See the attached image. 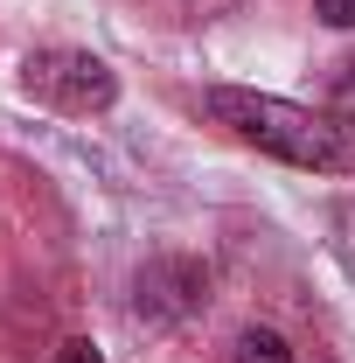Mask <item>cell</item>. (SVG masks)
Here are the masks:
<instances>
[{"label":"cell","mask_w":355,"mask_h":363,"mask_svg":"<svg viewBox=\"0 0 355 363\" xmlns=\"http://www.w3.org/2000/svg\"><path fill=\"white\" fill-rule=\"evenodd\" d=\"M56 363H105V357H98V342H63Z\"/></svg>","instance_id":"obj_5"},{"label":"cell","mask_w":355,"mask_h":363,"mask_svg":"<svg viewBox=\"0 0 355 363\" xmlns=\"http://www.w3.org/2000/svg\"><path fill=\"white\" fill-rule=\"evenodd\" d=\"M202 105H209V119H216V126H230L244 147H258V154L286 161V168H307V175H349V168H355L342 126H327L320 112L293 105V98L209 84V91H202Z\"/></svg>","instance_id":"obj_1"},{"label":"cell","mask_w":355,"mask_h":363,"mask_svg":"<svg viewBox=\"0 0 355 363\" xmlns=\"http://www.w3.org/2000/svg\"><path fill=\"white\" fill-rule=\"evenodd\" d=\"M313 14H320L327 28H355V0H313Z\"/></svg>","instance_id":"obj_4"},{"label":"cell","mask_w":355,"mask_h":363,"mask_svg":"<svg viewBox=\"0 0 355 363\" xmlns=\"http://www.w3.org/2000/svg\"><path fill=\"white\" fill-rule=\"evenodd\" d=\"M21 91L42 98V105H56V112H70V119H91V112H112L119 77L91 49H42V56L21 63Z\"/></svg>","instance_id":"obj_2"},{"label":"cell","mask_w":355,"mask_h":363,"mask_svg":"<svg viewBox=\"0 0 355 363\" xmlns=\"http://www.w3.org/2000/svg\"><path fill=\"white\" fill-rule=\"evenodd\" d=\"M237 363H293V350H286L272 328H244V335H237Z\"/></svg>","instance_id":"obj_3"}]
</instances>
